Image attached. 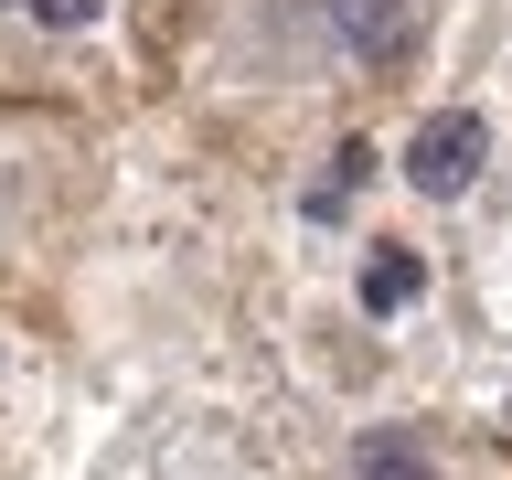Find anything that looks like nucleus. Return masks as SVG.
<instances>
[{
	"label": "nucleus",
	"mask_w": 512,
	"mask_h": 480,
	"mask_svg": "<svg viewBox=\"0 0 512 480\" xmlns=\"http://www.w3.org/2000/svg\"><path fill=\"white\" fill-rule=\"evenodd\" d=\"M438 64V0H192L171 107L224 160L288 171L395 118Z\"/></svg>",
	"instance_id": "1"
},
{
	"label": "nucleus",
	"mask_w": 512,
	"mask_h": 480,
	"mask_svg": "<svg viewBox=\"0 0 512 480\" xmlns=\"http://www.w3.org/2000/svg\"><path fill=\"white\" fill-rule=\"evenodd\" d=\"M64 427V331L0 310V480H32Z\"/></svg>",
	"instance_id": "5"
},
{
	"label": "nucleus",
	"mask_w": 512,
	"mask_h": 480,
	"mask_svg": "<svg viewBox=\"0 0 512 480\" xmlns=\"http://www.w3.org/2000/svg\"><path fill=\"white\" fill-rule=\"evenodd\" d=\"M310 480H512V438L491 416H448V406H406V416H363L310 459Z\"/></svg>",
	"instance_id": "4"
},
{
	"label": "nucleus",
	"mask_w": 512,
	"mask_h": 480,
	"mask_svg": "<svg viewBox=\"0 0 512 480\" xmlns=\"http://www.w3.org/2000/svg\"><path fill=\"white\" fill-rule=\"evenodd\" d=\"M192 0H0V118L118 128L171 96Z\"/></svg>",
	"instance_id": "2"
},
{
	"label": "nucleus",
	"mask_w": 512,
	"mask_h": 480,
	"mask_svg": "<svg viewBox=\"0 0 512 480\" xmlns=\"http://www.w3.org/2000/svg\"><path fill=\"white\" fill-rule=\"evenodd\" d=\"M96 139L86 118H0V310L64 331V256L96 214Z\"/></svg>",
	"instance_id": "3"
}]
</instances>
